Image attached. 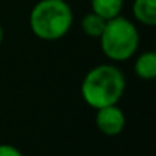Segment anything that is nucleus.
I'll return each mask as SVG.
<instances>
[{
  "label": "nucleus",
  "mask_w": 156,
  "mask_h": 156,
  "mask_svg": "<svg viewBox=\"0 0 156 156\" xmlns=\"http://www.w3.org/2000/svg\"><path fill=\"white\" fill-rule=\"evenodd\" d=\"M96 111V126L103 135L115 136L123 132L126 126V117L117 105H109Z\"/></svg>",
  "instance_id": "nucleus-4"
},
{
  "label": "nucleus",
  "mask_w": 156,
  "mask_h": 156,
  "mask_svg": "<svg viewBox=\"0 0 156 156\" xmlns=\"http://www.w3.org/2000/svg\"><path fill=\"white\" fill-rule=\"evenodd\" d=\"M0 156H23V153L11 144H0Z\"/></svg>",
  "instance_id": "nucleus-9"
},
{
  "label": "nucleus",
  "mask_w": 156,
  "mask_h": 156,
  "mask_svg": "<svg viewBox=\"0 0 156 156\" xmlns=\"http://www.w3.org/2000/svg\"><path fill=\"white\" fill-rule=\"evenodd\" d=\"M126 90V79L120 68L112 64H100L91 68L80 85L83 102L90 108L100 109L117 105Z\"/></svg>",
  "instance_id": "nucleus-1"
},
{
  "label": "nucleus",
  "mask_w": 156,
  "mask_h": 156,
  "mask_svg": "<svg viewBox=\"0 0 156 156\" xmlns=\"http://www.w3.org/2000/svg\"><path fill=\"white\" fill-rule=\"evenodd\" d=\"M100 49L111 61L123 62L130 59L140 46V32L126 17H115L106 21L100 35Z\"/></svg>",
  "instance_id": "nucleus-3"
},
{
  "label": "nucleus",
  "mask_w": 156,
  "mask_h": 156,
  "mask_svg": "<svg viewBox=\"0 0 156 156\" xmlns=\"http://www.w3.org/2000/svg\"><path fill=\"white\" fill-rule=\"evenodd\" d=\"M2 41H3V27L0 24V44H2Z\"/></svg>",
  "instance_id": "nucleus-10"
},
{
  "label": "nucleus",
  "mask_w": 156,
  "mask_h": 156,
  "mask_svg": "<svg viewBox=\"0 0 156 156\" xmlns=\"http://www.w3.org/2000/svg\"><path fill=\"white\" fill-rule=\"evenodd\" d=\"M132 14L144 26H156V0H133Z\"/></svg>",
  "instance_id": "nucleus-6"
},
{
  "label": "nucleus",
  "mask_w": 156,
  "mask_h": 156,
  "mask_svg": "<svg viewBox=\"0 0 156 156\" xmlns=\"http://www.w3.org/2000/svg\"><path fill=\"white\" fill-rule=\"evenodd\" d=\"M64 2H67V0H64Z\"/></svg>",
  "instance_id": "nucleus-11"
},
{
  "label": "nucleus",
  "mask_w": 156,
  "mask_h": 156,
  "mask_svg": "<svg viewBox=\"0 0 156 156\" xmlns=\"http://www.w3.org/2000/svg\"><path fill=\"white\" fill-rule=\"evenodd\" d=\"M106 21L108 20H105L103 17L91 11L82 18V30L90 38H100L105 26H106Z\"/></svg>",
  "instance_id": "nucleus-8"
},
{
  "label": "nucleus",
  "mask_w": 156,
  "mask_h": 156,
  "mask_svg": "<svg viewBox=\"0 0 156 156\" xmlns=\"http://www.w3.org/2000/svg\"><path fill=\"white\" fill-rule=\"evenodd\" d=\"M73 11L64 0H40L30 11L29 26L35 37L44 41L64 38L73 26Z\"/></svg>",
  "instance_id": "nucleus-2"
},
{
  "label": "nucleus",
  "mask_w": 156,
  "mask_h": 156,
  "mask_svg": "<svg viewBox=\"0 0 156 156\" xmlns=\"http://www.w3.org/2000/svg\"><path fill=\"white\" fill-rule=\"evenodd\" d=\"M124 0H91V11L103 17L105 20L121 15Z\"/></svg>",
  "instance_id": "nucleus-7"
},
{
  "label": "nucleus",
  "mask_w": 156,
  "mask_h": 156,
  "mask_svg": "<svg viewBox=\"0 0 156 156\" xmlns=\"http://www.w3.org/2000/svg\"><path fill=\"white\" fill-rule=\"evenodd\" d=\"M135 74L143 80H155L156 79V50L143 52L135 61L133 65Z\"/></svg>",
  "instance_id": "nucleus-5"
}]
</instances>
